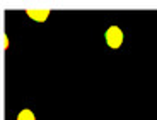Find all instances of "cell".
<instances>
[{"mask_svg":"<svg viewBox=\"0 0 157 120\" xmlns=\"http://www.w3.org/2000/svg\"><path fill=\"white\" fill-rule=\"evenodd\" d=\"M106 43L109 45V48L116 50V48L121 46L123 43V31L118 26H109L106 31Z\"/></svg>","mask_w":157,"mask_h":120,"instance_id":"1","label":"cell"},{"mask_svg":"<svg viewBox=\"0 0 157 120\" xmlns=\"http://www.w3.org/2000/svg\"><path fill=\"white\" fill-rule=\"evenodd\" d=\"M28 16L33 17L34 21H38V22H43V21H46V17L50 16V10H34V9H29L28 10Z\"/></svg>","mask_w":157,"mask_h":120,"instance_id":"2","label":"cell"},{"mask_svg":"<svg viewBox=\"0 0 157 120\" xmlns=\"http://www.w3.org/2000/svg\"><path fill=\"white\" fill-rule=\"evenodd\" d=\"M17 120H36V118H34V113L26 108V110H22V112L17 115Z\"/></svg>","mask_w":157,"mask_h":120,"instance_id":"3","label":"cell"}]
</instances>
